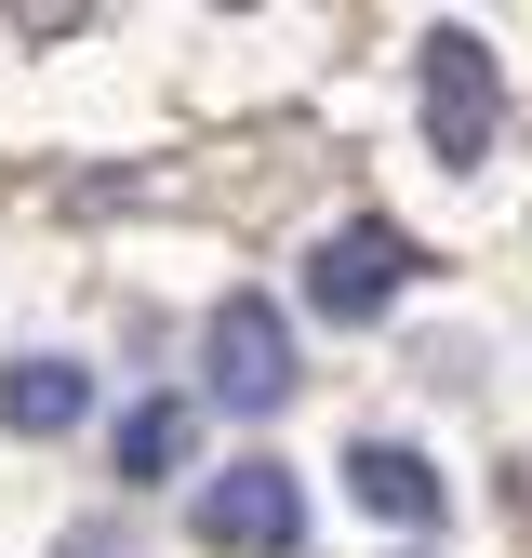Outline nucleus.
Masks as SVG:
<instances>
[{
    "label": "nucleus",
    "mask_w": 532,
    "mask_h": 558,
    "mask_svg": "<svg viewBox=\"0 0 532 558\" xmlns=\"http://www.w3.org/2000/svg\"><path fill=\"white\" fill-rule=\"evenodd\" d=\"M200 452V399H147V412H120V478H186Z\"/></svg>",
    "instance_id": "obj_7"
},
{
    "label": "nucleus",
    "mask_w": 532,
    "mask_h": 558,
    "mask_svg": "<svg viewBox=\"0 0 532 558\" xmlns=\"http://www.w3.org/2000/svg\"><path fill=\"white\" fill-rule=\"evenodd\" d=\"M347 493H360L373 519H399V532H426V519H439V465L399 452V439H360V452H347Z\"/></svg>",
    "instance_id": "obj_6"
},
{
    "label": "nucleus",
    "mask_w": 532,
    "mask_h": 558,
    "mask_svg": "<svg viewBox=\"0 0 532 558\" xmlns=\"http://www.w3.org/2000/svg\"><path fill=\"white\" fill-rule=\"evenodd\" d=\"M200 545L214 558H293L306 545V493H293V465L280 452H240L200 478Z\"/></svg>",
    "instance_id": "obj_1"
},
{
    "label": "nucleus",
    "mask_w": 532,
    "mask_h": 558,
    "mask_svg": "<svg viewBox=\"0 0 532 558\" xmlns=\"http://www.w3.org/2000/svg\"><path fill=\"white\" fill-rule=\"evenodd\" d=\"M200 373H214V412H280L293 399V332L266 293H227L214 332H200Z\"/></svg>",
    "instance_id": "obj_2"
},
{
    "label": "nucleus",
    "mask_w": 532,
    "mask_h": 558,
    "mask_svg": "<svg viewBox=\"0 0 532 558\" xmlns=\"http://www.w3.org/2000/svg\"><path fill=\"white\" fill-rule=\"evenodd\" d=\"M399 279H413V240H399V227H332L319 266H306V306L319 319H386Z\"/></svg>",
    "instance_id": "obj_4"
},
{
    "label": "nucleus",
    "mask_w": 532,
    "mask_h": 558,
    "mask_svg": "<svg viewBox=\"0 0 532 558\" xmlns=\"http://www.w3.org/2000/svg\"><path fill=\"white\" fill-rule=\"evenodd\" d=\"M53 558H133V532H120V519H81V532L53 545Z\"/></svg>",
    "instance_id": "obj_8"
},
{
    "label": "nucleus",
    "mask_w": 532,
    "mask_h": 558,
    "mask_svg": "<svg viewBox=\"0 0 532 558\" xmlns=\"http://www.w3.org/2000/svg\"><path fill=\"white\" fill-rule=\"evenodd\" d=\"M81 412H94L81 360H14V373H0V426H14V439H66Z\"/></svg>",
    "instance_id": "obj_5"
},
{
    "label": "nucleus",
    "mask_w": 532,
    "mask_h": 558,
    "mask_svg": "<svg viewBox=\"0 0 532 558\" xmlns=\"http://www.w3.org/2000/svg\"><path fill=\"white\" fill-rule=\"evenodd\" d=\"M493 120H506V81H493L480 27H439L426 40V147L466 173V160H493Z\"/></svg>",
    "instance_id": "obj_3"
}]
</instances>
